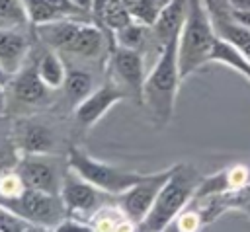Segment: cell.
Wrapping results in <instances>:
<instances>
[{"label":"cell","instance_id":"1","mask_svg":"<svg viewBox=\"0 0 250 232\" xmlns=\"http://www.w3.org/2000/svg\"><path fill=\"white\" fill-rule=\"evenodd\" d=\"M180 82L182 76L178 66V39H174L160 49V55L143 84L141 103H145L150 113V119L158 127L168 125L174 115Z\"/></svg>","mask_w":250,"mask_h":232},{"label":"cell","instance_id":"2","mask_svg":"<svg viewBox=\"0 0 250 232\" xmlns=\"http://www.w3.org/2000/svg\"><path fill=\"white\" fill-rule=\"evenodd\" d=\"M215 41L217 31L205 0H188L186 21L178 37V66L182 80L211 62Z\"/></svg>","mask_w":250,"mask_h":232},{"label":"cell","instance_id":"3","mask_svg":"<svg viewBox=\"0 0 250 232\" xmlns=\"http://www.w3.org/2000/svg\"><path fill=\"white\" fill-rule=\"evenodd\" d=\"M201 179L199 172L189 164L172 166V172L158 191L152 209L141 222V232H164L186 209L189 199L195 197Z\"/></svg>","mask_w":250,"mask_h":232},{"label":"cell","instance_id":"4","mask_svg":"<svg viewBox=\"0 0 250 232\" xmlns=\"http://www.w3.org/2000/svg\"><path fill=\"white\" fill-rule=\"evenodd\" d=\"M66 162H68V168L74 174H78L82 179L90 181L94 187L102 189L104 193H111V195L125 193L145 175V174H135V172H123L105 162L94 160L90 154H86L78 146H72L68 150Z\"/></svg>","mask_w":250,"mask_h":232},{"label":"cell","instance_id":"5","mask_svg":"<svg viewBox=\"0 0 250 232\" xmlns=\"http://www.w3.org/2000/svg\"><path fill=\"white\" fill-rule=\"evenodd\" d=\"M0 205L20 214L29 224L41 228H55L66 216V209L61 195H53L31 187H25L23 193L16 199H0Z\"/></svg>","mask_w":250,"mask_h":232},{"label":"cell","instance_id":"6","mask_svg":"<svg viewBox=\"0 0 250 232\" xmlns=\"http://www.w3.org/2000/svg\"><path fill=\"white\" fill-rule=\"evenodd\" d=\"M109 82H113L117 88H121L127 97H135L137 101H143V84H145V62L141 51L135 49H123L113 47L109 55Z\"/></svg>","mask_w":250,"mask_h":232},{"label":"cell","instance_id":"7","mask_svg":"<svg viewBox=\"0 0 250 232\" xmlns=\"http://www.w3.org/2000/svg\"><path fill=\"white\" fill-rule=\"evenodd\" d=\"M14 170L20 174L25 187L61 195L64 174H61L59 162L49 154H23Z\"/></svg>","mask_w":250,"mask_h":232},{"label":"cell","instance_id":"8","mask_svg":"<svg viewBox=\"0 0 250 232\" xmlns=\"http://www.w3.org/2000/svg\"><path fill=\"white\" fill-rule=\"evenodd\" d=\"M170 172H172V168H168L164 172H156V174H145L141 181H137L131 189H127L125 193L119 195L121 211L133 224H141L145 220V216L148 214V211L152 209V205L156 201L158 191L166 183Z\"/></svg>","mask_w":250,"mask_h":232},{"label":"cell","instance_id":"9","mask_svg":"<svg viewBox=\"0 0 250 232\" xmlns=\"http://www.w3.org/2000/svg\"><path fill=\"white\" fill-rule=\"evenodd\" d=\"M102 189L94 187L90 181L82 179L78 174H64L62 187H61V199L64 203L66 214L72 216H90L100 211L102 207Z\"/></svg>","mask_w":250,"mask_h":232},{"label":"cell","instance_id":"10","mask_svg":"<svg viewBox=\"0 0 250 232\" xmlns=\"http://www.w3.org/2000/svg\"><path fill=\"white\" fill-rule=\"evenodd\" d=\"M127 97V94L117 88L113 82L104 84L102 88H96L92 94H88L82 101L76 103L74 107V121L80 129H90L94 127L115 103L123 101Z\"/></svg>","mask_w":250,"mask_h":232},{"label":"cell","instance_id":"11","mask_svg":"<svg viewBox=\"0 0 250 232\" xmlns=\"http://www.w3.org/2000/svg\"><path fill=\"white\" fill-rule=\"evenodd\" d=\"M14 144L23 154H49L55 144V133L43 121L20 119L14 127Z\"/></svg>","mask_w":250,"mask_h":232},{"label":"cell","instance_id":"12","mask_svg":"<svg viewBox=\"0 0 250 232\" xmlns=\"http://www.w3.org/2000/svg\"><path fill=\"white\" fill-rule=\"evenodd\" d=\"M186 14H188V0H172L166 6H162L156 21L150 27L152 37L160 49L180 37V31L186 21Z\"/></svg>","mask_w":250,"mask_h":232},{"label":"cell","instance_id":"13","mask_svg":"<svg viewBox=\"0 0 250 232\" xmlns=\"http://www.w3.org/2000/svg\"><path fill=\"white\" fill-rule=\"evenodd\" d=\"M12 92L16 96L18 101L21 103H43L49 96V88L45 86V82L41 80L39 72H37V62H31L27 66H21L20 72L14 74L12 80Z\"/></svg>","mask_w":250,"mask_h":232},{"label":"cell","instance_id":"14","mask_svg":"<svg viewBox=\"0 0 250 232\" xmlns=\"http://www.w3.org/2000/svg\"><path fill=\"white\" fill-rule=\"evenodd\" d=\"M27 53L29 41L25 35L12 29H0V66L8 76L21 70Z\"/></svg>","mask_w":250,"mask_h":232},{"label":"cell","instance_id":"15","mask_svg":"<svg viewBox=\"0 0 250 232\" xmlns=\"http://www.w3.org/2000/svg\"><path fill=\"white\" fill-rule=\"evenodd\" d=\"M82 21L64 18V19H55V21H47L37 25V33L41 37V41L45 45H49L51 49H61V51H68L78 27Z\"/></svg>","mask_w":250,"mask_h":232},{"label":"cell","instance_id":"16","mask_svg":"<svg viewBox=\"0 0 250 232\" xmlns=\"http://www.w3.org/2000/svg\"><path fill=\"white\" fill-rule=\"evenodd\" d=\"M213 16V23H215V31L221 39L229 41L232 47H236L248 60H250V29L240 25L238 21H234L230 16H223V14H211Z\"/></svg>","mask_w":250,"mask_h":232},{"label":"cell","instance_id":"17","mask_svg":"<svg viewBox=\"0 0 250 232\" xmlns=\"http://www.w3.org/2000/svg\"><path fill=\"white\" fill-rule=\"evenodd\" d=\"M104 49V33L100 27L90 25V23H80L70 47L66 53L84 57V58H92L96 55H100V51Z\"/></svg>","mask_w":250,"mask_h":232},{"label":"cell","instance_id":"18","mask_svg":"<svg viewBox=\"0 0 250 232\" xmlns=\"http://www.w3.org/2000/svg\"><path fill=\"white\" fill-rule=\"evenodd\" d=\"M211 62L225 64V66L232 68L234 72L242 74L250 82V60L236 47H232L229 41L221 39L219 35H217V41H215V47H213V53H211Z\"/></svg>","mask_w":250,"mask_h":232},{"label":"cell","instance_id":"19","mask_svg":"<svg viewBox=\"0 0 250 232\" xmlns=\"http://www.w3.org/2000/svg\"><path fill=\"white\" fill-rule=\"evenodd\" d=\"M35 62H37V72H39L41 80L45 82V86H47L49 90H59V88H62L68 70H66L62 58H61L53 49H51V51H45Z\"/></svg>","mask_w":250,"mask_h":232},{"label":"cell","instance_id":"20","mask_svg":"<svg viewBox=\"0 0 250 232\" xmlns=\"http://www.w3.org/2000/svg\"><path fill=\"white\" fill-rule=\"evenodd\" d=\"M62 88H64L66 97L72 99V101H76V103L82 101L88 94H92V92L96 90V88H94V78H92V74L86 72V70H78V68L66 72V78H64Z\"/></svg>","mask_w":250,"mask_h":232},{"label":"cell","instance_id":"21","mask_svg":"<svg viewBox=\"0 0 250 232\" xmlns=\"http://www.w3.org/2000/svg\"><path fill=\"white\" fill-rule=\"evenodd\" d=\"M123 4L129 10L133 21L143 23L146 27H152V23L156 21V18L162 10L158 0H123Z\"/></svg>","mask_w":250,"mask_h":232},{"label":"cell","instance_id":"22","mask_svg":"<svg viewBox=\"0 0 250 232\" xmlns=\"http://www.w3.org/2000/svg\"><path fill=\"white\" fill-rule=\"evenodd\" d=\"M146 25L143 23H137V21H131L127 25H123L121 29L113 31L115 35V47H123V49H135V51H141V47L145 45L146 41Z\"/></svg>","mask_w":250,"mask_h":232},{"label":"cell","instance_id":"23","mask_svg":"<svg viewBox=\"0 0 250 232\" xmlns=\"http://www.w3.org/2000/svg\"><path fill=\"white\" fill-rule=\"evenodd\" d=\"M131 21H133V18H131L129 10L125 8L123 0H111L105 6V10L102 14V19H100V23L107 31H117V29H121L123 25H127Z\"/></svg>","mask_w":250,"mask_h":232},{"label":"cell","instance_id":"24","mask_svg":"<svg viewBox=\"0 0 250 232\" xmlns=\"http://www.w3.org/2000/svg\"><path fill=\"white\" fill-rule=\"evenodd\" d=\"M0 21L8 25H25L29 18L23 0H0Z\"/></svg>","mask_w":250,"mask_h":232},{"label":"cell","instance_id":"25","mask_svg":"<svg viewBox=\"0 0 250 232\" xmlns=\"http://www.w3.org/2000/svg\"><path fill=\"white\" fill-rule=\"evenodd\" d=\"M27 220H23L20 214L12 213L10 209L0 205V232H23L27 228Z\"/></svg>","mask_w":250,"mask_h":232},{"label":"cell","instance_id":"26","mask_svg":"<svg viewBox=\"0 0 250 232\" xmlns=\"http://www.w3.org/2000/svg\"><path fill=\"white\" fill-rule=\"evenodd\" d=\"M53 232H94L92 224L82 222V218H74V216H64L55 228Z\"/></svg>","mask_w":250,"mask_h":232},{"label":"cell","instance_id":"27","mask_svg":"<svg viewBox=\"0 0 250 232\" xmlns=\"http://www.w3.org/2000/svg\"><path fill=\"white\" fill-rule=\"evenodd\" d=\"M199 220H201V214L199 213H184L180 218H178V230L180 232H195L199 228Z\"/></svg>","mask_w":250,"mask_h":232},{"label":"cell","instance_id":"28","mask_svg":"<svg viewBox=\"0 0 250 232\" xmlns=\"http://www.w3.org/2000/svg\"><path fill=\"white\" fill-rule=\"evenodd\" d=\"M229 16H230L234 21H238L240 25H244V27H248V29H250V14H248V12H236V10H229Z\"/></svg>","mask_w":250,"mask_h":232},{"label":"cell","instance_id":"29","mask_svg":"<svg viewBox=\"0 0 250 232\" xmlns=\"http://www.w3.org/2000/svg\"><path fill=\"white\" fill-rule=\"evenodd\" d=\"M229 10H236V12H248L250 14V0H225Z\"/></svg>","mask_w":250,"mask_h":232},{"label":"cell","instance_id":"30","mask_svg":"<svg viewBox=\"0 0 250 232\" xmlns=\"http://www.w3.org/2000/svg\"><path fill=\"white\" fill-rule=\"evenodd\" d=\"M111 0H92V16L100 21L102 19V14H104V10H105V6L109 4Z\"/></svg>","mask_w":250,"mask_h":232},{"label":"cell","instance_id":"31","mask_svg":"<svg viewBox=\"0 0 250 232\" xmlns=\"http://www.w3.org/2000/svg\"><path fill=\"white\" fill-rule=\"evenodd\" d=\"M82 12H92V0H72Z\"/></svg>","mask_w":250,"mask_h":232},{"label":"cell","instance_id":"32","mask_svg":"<svg viewBox=\"0 0 250 232\" xmlns=\"http://www.w3.org/2000/svg\"><path fill=\"white\" fill-rule=\"evenodd\" d=\"M6 109V90H4V84H0V115L4 113Z\"/></svg>","mask_w":250,"mask_h":232},{"label":"cell","instance_id":"33","mask_svg":"<svg viewBox=\"0 0 250 232\" xmlns=\"http://www.w3.org/2000/svg\"><path fill=\"white\" fill-rule=\"evenodd\" d=\"M23 232H45V228H41V226H35V224H27V228H25Z\"/></svg>","mask_w":250,"mask_h":232},{"label":"cell","instance_id":"34","mask_svg":"<svg viewBox=\"0 0 250 232\" xmlns=\"http://www.w3.org/2000/svg\"><path fill=\"white\" fill-rule=\"evenodd\" d=\"M8 78H10V76H8V74L2 70V66H0V84H6V82H8Z\"/></svg>","mask_w":250,"mask_h":232},{"label":"cell","instance_id":"35","mask_svg":"<svg viewBox=\"0 0 250 232\" xmlns=\"http://www.w3.org/2000/svg\"><path fill=\"white\" fill-rule=\"evenodd\" d=\"M168 2H172V0H158V4H160V6H166Z\"/></svg>","mask_w":250,"mask_h":232}]
</instances>
